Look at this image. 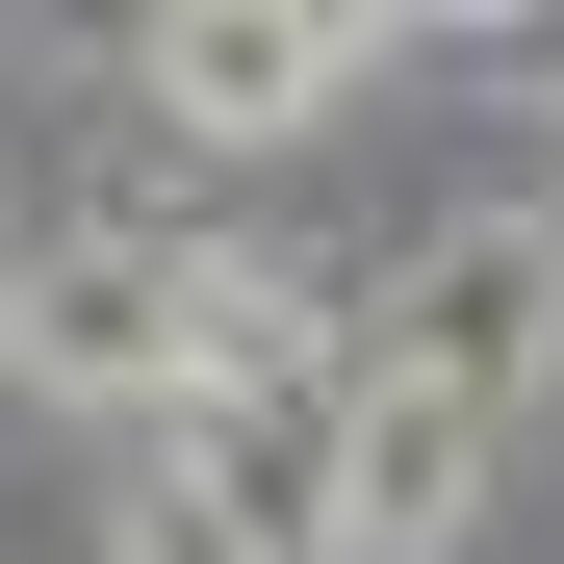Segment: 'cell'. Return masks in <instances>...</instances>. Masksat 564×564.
<instances>
[{"label":"cell","mask_w":564,"mask_h":564,"mask_svg":"<svg viewBox=\"0 0 564 564\" xmlns=\"http://www.w3.org/2000/svg\"><path fill=\"white\" fill-rule=\"evenodd\" d=\"M386 386L488 411V436L564 386V206H436V231H411V282H386Z\"/></svg>","instance_id":"6da1fadb"},{"label":"cell","mask_w":564,"mask_h":564,"mask_svg":"<svg viewBox=\"0 0 564 564\" xmlns=\"http://www.w3.org/2000/svg\"><path fill=\"white\" fill-rule=\"evenodd\" d=\"M0 359L77 411H154V386H231V257H154V231H77L26 308H0Z\"/></svg>","instance_id":"7a4b0ae2"},{"label":"cell","mask_w":564,"mask_h":564,"mask_svg":"<svg viewBox=\"0 0 564 564\" xmlns=\"http://www.w3.org/2000/svg\"><path fill=\"white\" fill-rule=\"evenodd\" d=\"M359 52H386V26H308V0H231V26H206V0H180L129 77H154V129H206V154H282V129H334V77H359Z\"/></svg>","instance_id":"3957f363"},{"label":"cell","mask_w":564,"mask_h":564,"mask_svg":"<svg viewBox=\"0 0 564 564\" xmlns=\"http://www.w3.org/2000/svg\"><path fill=\"white\" fill-rule=\"evenodd\" d=\"M488 411H436V386H386V359H359L334 386V564H436L462 513H488Z\"/></svg>","instance_id":"277c9868"},{"label":"cell","mask_w":564,"mask_h":564,"mask_svg":"<svg viewBox=\"0 0 564 564\" xmlns=\"http://www.w3.org/2000/svg\"><path fill=\"white\" fill-rule=\"evenodd\" d=\"M104 564H257V539H206V488H129V513H104Z\"/></svg>","instance_id":"5b68a950"}]
</instances>
